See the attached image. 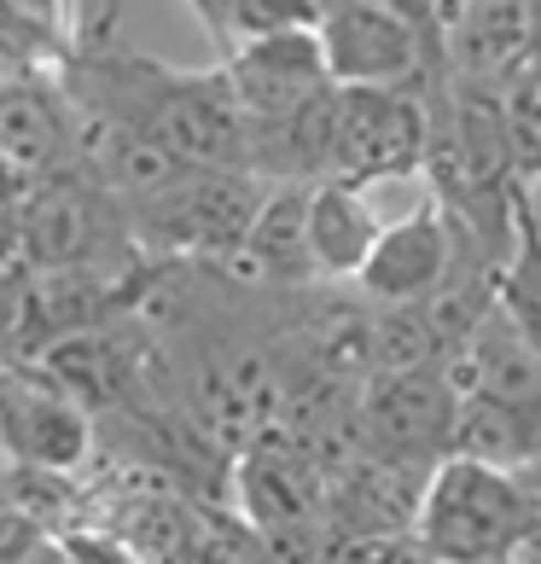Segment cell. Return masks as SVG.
<instances>
[{"label": "cell", "instance_id": "6da1fadb", "mask_svg": "<svg viewBox=\"0 0 541 564\" xmlns=\"http://www.w3.org/2000/svg\"><path fill=\"white\" fill-rule=\"evenodd\" d=\"M408 535L425 564H507L524 535V500L512 471L443 454L420 484Z\"/></svg>", "mask_w": 541, "mask_h": 564}, {"label": "cell", "instance_id": "7a4b0ae2", "mask_svg": "<svg viewBox=\"0 0 541 564\" xmlns=\"http://www.w3.org/2000/svg\"><path fill=\"white\" fill-rule=\"evenodd\" d=\"M268 186L251 170H186L163 193L122 210L134 257L152 262H221L245 239Z\"/></svg>", "mask_w": 541, "mask_h": 564}, {"label": "cell", "instance_id": "3957f363", "mask_svg": "<svg viewBox=\"0 0 541 564\" xmlns=\"http://www.w3.org/2000/svg\"><path fill=\"white\" fill-rule=\"evenodd\" d=\"M425 163V94L332 82L326 94V181H397Z\"/></svg>", "mask_w": 541, "mask_h": 564}, {"label": "cell", "instance_id": "277c9868", "mask_svg": "<svg viewBox=\"0 0 541 564\" xmlns=\"http://www.w3.org/2000/svg\"><path fill=\"white\" fill-rule=\"evenodd\" d=\"M454 384L443 367H385L356 390V448L390 466L431 471L448 454Z\"/></svg>", "mask_w": 541, "mask_h": 564}, {"label": "cell", "instance_id": "5b68a950", "mask_svg": "<svg viewBox=\"0 0 541 564\" xmlns=\"http://www.w3.org/2000/svg\"><path fill=\"white\" fill-rule=\"evenodd\" d=\"M315 41L332 82L413 88L425 70V24L397 0H321Z\"/></svg>", "mask_w": 541, "mask_h": 564}, {"label": "cell", "instance_id": "8992f818", "mask_svg": "<svg viewBox=\"0 0 541 564\" xmlns=\"http://www.w3.org/2000/svg\"><path fill=\"white\" fill-rule=\"evenodd\" d=\"M94 448V420L71 390H58L35 361L0 367V459L18 471H76Z\"/></svg>", "mask_w": 541, "mask_h": 564}, {"label": "cell", "instance_id": "52a82bcc", "mask_svg": "<svg viewBox=\"0 0 541 564\" xmlns=\"http://www.w3.org/2000/svg\"><path fill=\"white\" fill-rule=\"evenodd\" d=\"M454 257H461V239H454V221L436 198H420L402 221H385L379 239H372L367 262L356 268L361 297L372 308H402V303H425L454 280Z\"/></svg>", "mask_w": 541, "mask_h": 564}, {"label": "cell", "instance_id": "ba28073f", "mask_svg": "<svg viewBox=\"0 0 541 564\" xmlns=\"http://www.w3.org/2000/svg\"><path fill=\"white\" fill-rule=\"evenodd\" d=\"M227 94L245 117V129H262V122H280L297 106H309L321 88H332L326 58L315 30H285V35H262V41H239L227 53Z\"/></svg>", "mask_w": 541, "mask_h": 564}, {"label": "cell", "instance_id": "9c48e42d", "mask_svg": "<svg viewBox=\"0 0 541 564\" xmlns=\"http://www.w3.org/2000/svg\"><path fill=\"white\" fill-rule=\"evenodd\" d=\"M443 372H448L454 390L489 395V402L518 408L524 420L541 425V355L518 338L512 321H507L495 303L472 321L466 338L454 344V355L443 361Z\"/></svg>", "mask_w": 541, "mask_h": 564}, {"label": "cell", "instance_id": "30bf717a", "mask_svg": "<svg viewBox=\"0 0 541 564\" xmlns=\"http://www.w3.org/2000/svg\"><path fill=\"white\" fill-rule=\"evenodd\" d=\"M420 484L425 471L413 466H390L372 454H349L344 466L326 471V530L349 541V535H408L413 530V507H420Z\"/></svg>", "mask_w": 541, "mask_h": 564}, {"label": "cell", "instance_id": "8fae6325", "mask_svg": "<svg viewBox=\"0 0 541 564\" xmlns=\"http://www.w3.org/2000/svg\"><path fill=\"white\" fill-rule=\"evenodd\" d=\"M216 268H227L239 285H280V291L321 285L315 262H309V245H303V186H285V181L268 186L245 239Z\"/></svg>", "mask_w": 541, "mask_h": 564}, {"label": "cell", "instance_id": "7c38bea8", "mask_svg": "<svg viewBox=\"0 0 541 564\" xmlns=\"http://www.w3.org/2000/svg\"><path fill=\"white\" fill-rule=\"evenodd\" d=\"M76 152V117L58 82L0 70V158L24 175H47Z\"/></svg>", "mask_w": 541, "mask_h": 564}, {"label": "cell", "instance_id": "4fadbf2b", "mask_svg": "<svg viewBox=\"0 0 541 564\" xmlns=\"http://www.w3.org/2000/svg\"><path fill=\"white\" fill-rule=\"evenodd\" d=\"M379 227L385 221L372 216V204H367L361 186H349V181L303 186V245H309V262H315L321 285L356 280V268L367 262Z\"/></svg>", "mask_w": 541, "mask_h": 564}, {"label": "cell", "instance_id": "5bb4252c", "mask_svg": "<svg viewBox=\"0 0 541 564\" xmlns=\"http://www.w3.org/2000/svg\"><path fill=\"white\" fill-rule=\"evenodd\" d=\"M88 41L82 0H0V70L58 82Z\"/></svg>", "mask_w": 541, "mask_h": 564}, {"label": "cell", "instance_id": "9a60e30c", "mask_svg": "<svg viewBox=\"0 0 541 564\" xmlns=\"http://www.w3.org/2000/svg\"><path fill=\"white\" fill-rule=\"evenodd\" d=\"M315 564H425V553L413 547V535H349Z\"/></svg>", "mask_w": 541, "mask_h": 564}, {"label": "cell", "instance_id": "2e32d148", "mask_svg": "<svg viewBox=\"0 0 541 564\" xmlns=\"http://www.w3.org/2000/svg\"><path fill=\"white\" fill-rule=\"evenodd\" d=\"M30 181H35V175H24L18 163L0 158V227L18 221V210H24V198H30Z\"/></svg>", "mask_w": 541, "mask_h": 564}, {"label": "cell", "instance_id": "e0dca14e", "mask_svg": "<svg viewBox=\"0 0 541 564\" xmlns=\"http://www.w3.org/2000/svg\"><path fill=\"white\" fill-rule=\"evenodd\" d=\"M18 268V245H12V227H0V274H12ZM24 274V268H18Z\"/></svg>", "mask_w": 541, "mask_h": 564}]
</instances>
